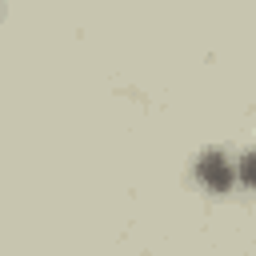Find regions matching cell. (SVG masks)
<instances>
[{
  "label": "cell",
  "instance_id": "3",
  "mask_svg": "<svg viewBox=\"0 0 256 256\" xmlns=\"http://www.w3.org/2000/svg\"><path fill=\"white\" fill-rule=\"evenodd\" d=\"M0 12H4V4H0Z\"/></svg>",
  "mask_w": 256,
  "mask_h": 256
},
{
  "label": "cell",
  "instance_id": "1",
  "mask_svg": "<svg viewBox=\"0 0 256 256\" xmlns=\"http://www.w3.org/2000/svg\"><path fill=\"white\" fill-rule=\"evenodd\" d=\"M192 180L208 192V196H224L236 188V156L224 148H204L192 160Z\"/></svg>",
  "mask_w": 256,
  "mask_h": 256
},
{
  "label": "cell",
  "instance_id": "2",
  "mask_svg": "<svg viewBox=\"0 0 256 256\" xmlns=\"http://www.w3.org/2000/svg\"><path fill=\"white\" fill-rule=\"evenodd\" d=\"M236 184L248 188V192H256V148L244 152V156H236Z\"/></svg>",
  "mask_w": 256,
  "mask_h": 256
}]
</instances>
